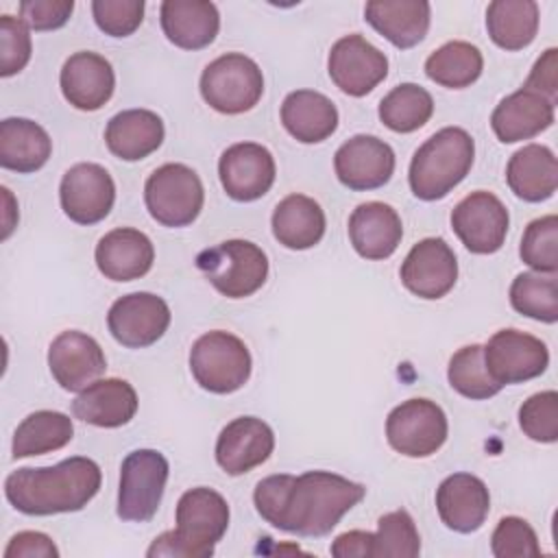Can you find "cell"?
Instances as JSON below:
<instances>
[{"label": "cell", "mask_w": 558, "mask_h": 558, "mask_svg": "<svg viewBox=\"0 0 558 558\" xmlns=\"http://www.w3.org/2000/svg\"><path fill=\"white\" fill-rule=\"evenodd\" d=\"M556 68H558V50L547 48L534 63L527 81L523 83L525 89L538 92L551 102L558 100V83H556Z\"/></svg>", "instance_id": "obj_48"}, {"label": "cell", "mask_w": 558, "mask_h": 558, "mask_svg": "<svg viewBox=\"0 0 558 558\" xmlns=\"http://www.w3.org/2000/svg\"><path fill=\"white\" fill-rule=\"evenodd\" d=\"M159 20L166 39L183 50L207 48L220 31L218 7L207 0H166Z\"/></svg>", "instance_id": "obj_27"}, {"label": "cell", "mask_w": 558, "mask_h": 558, "mask_svg": "<svg viewBox=\"0 0 558 558\" xmlns=\"http://www.w3.org/2000/svg\"><path fill=\"white\" fill-rule=\"evenodd\" d=\"M281 124L301 144H318L338 129V109L320 92L296 89L281 102Z\"/></svg>", "instance_id": "obj_31"}, {"label": "cell", "mask_w": 558, "mask_h": 558, "mask_svg": "<svg viewBox=\"0 0 558 558\" xmlns=\"http://www.w3.org/2000/svg\"><path fill=\"white\" fill-rule=\"evenodd\" d=\"M144 203L153 220L179 229L192 225L205 203L201 177L185 163H163L144 183Z\"/></svg>", "instance_id": "obj_8"}, {"label": "cell", "mask_w": 558, "mask_h": 558, "mask_svg": "<svg viewBox=\"0 0 558 558\" xmlns=\"http://www.w3.org/2000/svg\"><path fill=\"white\" fill-rule=\"evenodd\" d=\"M447 434V414L429 399H408L392 408L386 418V440L405 458L436 453L445 445Z\"/></svg>", "instance_id": "obj_10"}, {"label": "cell", "mask_w": 558, "mask_h": 558, "mask_svg": "<svg viewBox=\"0 0 558 558\" xmlns=\"http://www.w3.org/2000/svg\"><path fill=\"white\" fill-rule=\"evenodd\" d=\"M364 495L366 488L349 477L331 471H305L259 480L253 501L259 517L272 527L316 538L329 534Z\"/></svg>", "instance_id": "obj_1"}, {"label": "cell", "mask_w": 558, "mask_h": 558, "mask_svg": "<svg viewBox=\"0 0 558 558\" xmlns=\"http://www.w3.org/2000/svg\"><path fill=\"white\" fill-rule=\"evenodd\" d=\"M349 240L364 259H388L403 238V225L395 207L381 201L357 205L349 216Z\"/></svg>", "instance_id": "obj_25"}, {"label": "cell", "mask_w": 558, "mask_h": 558, "mask_svg": "<svg viewBox=\"0 0 558 558\" xmlns=\"http://www.w3.org/2000/svg\"><path fill=\"white\" fill-rule=\"evenodd\" d=\"M144 7V0H94L92 15L105 35L129 37L140 28Z\"/></svg>", "instance_id": "obj_45"}, {"label": "cell", "mask_w": 558, "mask_h": 558, "mask_svg": "<svg viewBox=\"0 0 558 558\" xmlns=\"http://www.w3.org/2000/svg\"><path fill=\"white\" fill-rule=\"evenodd\" d=\"M20 20L33 31H57L61 28L72 11V0H24L17 7Z\"/></svg>", "instance_id": "obj_46"}, {"label": "cell", "mask_w": 558, "mask_h": 558, "mask_svg": "<svg viewBox=\"0 0 558 558\" xmlns=\"http://www.w3.org/2000/svg\"><path fill=\"white\" fill-rule=\"evenodd\" d=\"M218 177L229 198L238 203H253L262 198L275 183V157L257 142L231 144L220 155Z\"/></svg>", "instance_id": "obj_17"}, {"label": "cell", "mask_w": 558, "mask_h": 558, "mask_svg": "<svg viewBox=\"0 0 558 558\" xmlns=\"http://www.w3.org/2000/svg\"><path fill=\"white\" fill-rule=\"evenodd\" d=\"M48 368L63 390L81 392L100 379L107 371V357L96 338L78 329H68L50 342Z\"/></svg>", "instance_id": "obj_19"}, {"label": "cell", "mask_w": 558, "mask_h": 558, "mask_svg": "<svg viewBox=\"0 0 558 558\" xmlns=\"http://www.w3.org/2000/svg\"><path fill=\"white\" fill-rule=\"evenodd\" d=\"M475 142L462 126H445L429 135L412 155L408 183L416 198L440 201L473 168Z\"/></svg>", "instance_id": "obj_4"}, {"label": "cell", "mask_w": 558, "mask_h": 558, "mask_svg": "<svg viewBox=\"0 0 558 558\" xmlns=\"http://www.w3.org/2000/svg\"><path fill=\"white\" fill-rule=\"evenodd\" d=\"M331 556L336 558H373V534L364 530H351L333 538Z\"/></svg>", "instance_id": "obj_49"}, {"label": "cell", "mask_w": 558, "mask_h": 558, "mask_svg": "<svg viewBox=\"0 0 558 558\" xmlns=\"http://www.w3.org/2000/svg\"><path fill=\"white\" fill-rule=\"evenodd\" d=\"M33 54L28 26L13 15H0V76L9 78L22 72Z\"/></svg>", "instance_id": "obj_44"}, {"label": "cell", "mask_w": 558, "mask_h": 558, "mask_svg": "<svg viewBox=\"0 0 558 558\" xmlns=\"http://www.w3.org/2000/svg\"><path fill=\"white\" fill-rule=\"evenodd\" d=\"M519 255L536 272H558V216L547 214L532 220L521 238Z\"/></svg>", "instance_id": "obj_41"}, {"label": "cell", "mask_w": 558, "mask_h": 558, "mask_svg": "<svg viewBox=\"0 0 558 558\" xmlns=\"http://www.w3.org/2000/svg\"><path fill=\"white\" fill-rule=\"evenodd\" d=\"M198 89L214 111L238 116L251 111L259 102L264 94V74L251 57L227 52L205 65Z\"/></svg>", "instance_id": "obj_7"}, {"label": "cell", "mask_w": 558, "mask_h": 558, "mask_svg": "<svg viewBox=\"0 0 558 558\" xmlns=\"http://www.w3.org/2000/svg\"><path fill=\"white\" fill-rule=\"evenodd\" d=\"M401 283L418 299L436 301L449 294L458 281V259L442 238H423L405 255Z\"/></svg>", "instance_id": "obj_16"}, {"label": "cell", "mask_w": 558, "mask_h": 558, "mask_svg": "<svg viewBox=\"0 0 558 558\" xmlns=\"http://www.w3.org/2000/svg\"><path fill=\"white\" fill-rule=\"evenodd\" d=\"M74 436V423L68 414L57 410L31 412L13 434L11 456L15 460L44 456L63 449Z\"/></svg>", "instance_id": "obj_35"}, {"label": "cell", "mask_w": 558, "mask_h": 558, "mask_svg": "<svg viewBox=\"0 0 558 558\" xmlns=\"http://www.w3.org/2000/svg\"><path fill=\"white\" fill-rule=\"evenodd\" d=\"M538 4L534 0H495L486 9V31L501 50H523L538 33Z\"/></svg>", "instance_id": "obj_34"}, {"label": "cell", "mask_w": 558, "mask_h": 558, "mask_svg": "<svg viewBox=\"0 0 558 558\" xmlns=\"http://www.w3.org/2000/svg\"><path fill=\"white\" fill-rule=\"evenodd\" d=\"M100 466L85 456L52 466H22L7 475L4 497L22 514L50 517L83 510L100 490Z\"/></svg>", "instance_id": "obj_2"}, {"label": "cell", "mask_w": 558, "mask_h": 558, "mask_svg": "<svg viewBox=\"0 0 558 558\" xmlns=\"http://www.w3.org/2000/svg\"><path fill=\"white\" fill-rule=\"evenodd\" d=\"M196 268L227 299H246L268 279V257L248 240H225L201 251Z\"/></svg>", "instance_id": "obj_5"}, {"label": "cell", "mask_w": 558, "mask_h": 558, "mask_svg": "<svg viewBox=\"0 0 558 558\" xmlns=\"http://www.w3.org/2000/svg\"><path fill=\"white\" fill-rule=\"evenodd\" d=\"M484 364L493 381L504 388L543 375L549 366V351L547 344L532 333L499 329L484 344Z\"/></svg>", "instance_id": "obj_11"}, {"label": "cell", "mask_w": 558, "mask_h": 558, "mask_svg": "<svg viewBox=\"0 0 558 558\" xmlns=\"http://www.w3.org/2000/svg\"><path fill=\"white\" fill-rule=\"evenodd\" d=\"M510 305L514 312L554 325L558 320L556 272H521L510 283Z\"/></svg>", "instance_id": "obj_38"}, {"label": "cell", "mask_w": 558, "mask_h": 558, "mask_svg": "<svg viewBox=\"0 0 558 558\" xmlns=\"http://www.w3.org/2000/svg\"><path fill=\"white\" fill-rule=\"evenodd\" d=\"M447 379L458 395L473 401L490 399L501 390V386L493 381V377L486 371L482 344H466L458 349L449 360Z\"/></svg>", "instance_id": "obj_39"}, {"label": "cell", "mask_w": 558, "mask_h": 558, "mask_svg": "<svg viewBox=\"0 0 558 558\" xmlns=\"http://www.w3.org/2000/svg\"><path fill=\"white\" fill-rule=\"evenodd\" d=\"M275 449V432L257 416L229 421L216 438V462L227 475H244L264 464Z\"/></svg>", "instance_id": "obj_20"}, {"label": "cell", "mask_w": 558, "mask_h": 558, "mask_svg": "<svg viewBox=\"0 0 558 558\" xmlns=\"http://www.w3.org/2000/svg\"><path fill=\"white\" fill-rule=\"evenodd\" d=\"M94 259L107 279L133 281L153 268L155 246L144 231L133 227H118L98 240Z\"/></svg>", "instance_id": "obj_24"}, {"label": "cell", "mask_w": 558, "mask_h": 558, "mask_svg": "<svg viewBox=\"0 0 558 558\" xmlns=\"http://www.w3.org/2000/svg\"><path fill=\"white\" fill-rule=\"evenodd\" d=\"M2 192V196H4V229H2V240H7L9 235H11V231L15 229V220H17V211L11 207V203H13V196H11V192H9V187H2L0 190Z\"/></svg>", "instance_id": "obj_50"}, {"label": "cell", "mask_w": 558, "mask_h": 558, "mask_svg": "<svg viewBox=\"0 0 558 558\" xmlns=\"http://www.w3.org/2000/svg\"><path fill=\"white\" fill-rule=\"evenodd\" d=\"M556 102L532 89H517L493 109L490 126L499 142L514 144L532 140L554 124Z\"/></svg>", "instance_id": "obj_23"}, {"label": "cell", "mask_w": 558, "mask_h": 558, "mask_svg": "<svg viewBox=\"0 0 558 558\" xmlns=\"http://www.w3.org/2000/svg\"><path fill=\"white\" fill-rule=\"evenodd\" d=\"M251 351L231 331L214 329L194 340L190 349V371L196 384L214 395H231L251 377Z\"/></svg>", "instance_id": "obj_6"}, {"label": "cell", "mask_w": 558, "mask_h": 558, "mask_svg": "<svg viewBox=\"0 0 558 558\" xmlns=\"http://www.w3.org/2000/svg\"><path fill=\"white\" fill-rule=\"evenodd\" d=\"M338 181L353 190L366 192L384 187L395 172V150L375 135H353L333 155Z\"/></svg>", "instance_id": "obj_18"}, {"label": "cell", "mask_w": 558, "mask_h": 558, "mask_svg": "<svg viewBox=\"0 0 558 558\" xmlns=\"http://www.w3.org/2000/svg\"><path fill=\"white\" fill-rule=\"evenodd\" d=\"M177 527L159 534L146 549L148 558H207L229 527L227 499L207 486L185 490L177 501Z\"/></svg>", "instance_id": "obj_3"}, {"label": "cell", "mask_w": 558, "mask_h": 558, "mask_svg": "<svg viewBox=\"0 0 558 558\" xmlns=\"http://www.w3.org/2000/svg\"><path fill=\"white\" fill-rule=\"evenodd\" d=\"M510 216L493 192L477 190L466 194L451 211V229L466 251L475 255L497 253L508 235Z\"/></svg>", "instance_id": "obj_12"}, {"label": "cell", "mask_w": 558, "mask_h": 558, "mask_svg": "<svg viewBox=\"0 0 558 558\" xmlns=\"http://www.w3.org/2000/svg\"><path fill=\"white\" fill-rule=\"evenodd\" d=\"M168 303L153 292H131L111 303L107 327L116 342L126 349L155 344L170 327Z\"/></svg>", "instance_id": "obj_15"}, {"label": "cell", "mask_w": 558, "mask_h": 558, "mask_svg": "<svg viewBox=\"0 0 558 558\" xmlns=\"http://www.w3.org/2000/svg\"><path fill=\"white\" fill-rule=\"evenodd\" d=\"M490 551L497 558L538 556L541 545L534 527L521 517H504L490 536Z\"/></svg>", "instance_id": "obj_43"}, {"label": "cell", "mask_w": 558, "mask_h": 558, "mask_svg": "<svg viewBox=\"0 0 558 558\" xmlns=\"http://www.w3.org/2000/svg\"><path fill=\"white\" fill-rule=\"evenodd\" d=\"M170 464L157 449H135L120 464L116 512L122 521L146 523L157 514Z\"/></svg>", "instance_id": "obj_9"}, {"label": "cell", "mask_w": 558, "mask_h": 558, "mask_svg": "<svg viewBox=\"0 0 558 558\" xmlns=\"http://www.w3.org/2000/svg\"><path fill=\"white\" fill-rule=\"evenodd\" d=\"M59 203L72 222L96 225L109 216L116 203V183L100 163H74L61 177Z\"/></svg>", "instance_id": "obj_14"}, {"label": "cell", "mask_w": 558, "mask_h": 558, "mask_svg": "<svg viewBox=\"0 0 558 558\" xmlns=\"http://www.w3.org/2000/svg\"><path fill=\"white\" fill-rule=\"evenodd\" d=\"M421 554V536L408 510H392L377 521L373 558H414Z\"/></svg>", "instance_id": "obj_40"}, {"label": "cell", "mask_w": 558, "mask_h": 558, "mask_svg": "<svg viewBox=\"0 0 558 558\" xmlns=\"http://www.w3.org/2000/svg\"><path fill=\"white\" fill-rule=\"evenodd\" d=\"M275 240L290 251H307L325 235V211L305 194H288L281 198L270 218Z\"/></svg>", "instance_id": "obj_32"}, {"label": "cell", "mask_w": 558, "mask_h": 558, "mask_svg": "<svg viewBox=\"0 0 558 558\" xmlns=\"http://www.w3.org/2000/svg\"><path fill=\"white\" fill-rule=\"evenodd\" d=\"M52 155L48 131L28 118H4L0 122V166L20 174L37 172Z\"/></svg>", "instance_id": "obj_33"}, {"label": "cell", "mask_w": 558, "mask_h": 558, "mask_svg": "<svg viewBox=\"0 0 558 558\" xmlns=\"http://www.w3.org/2000/svg\"><path fill=\"white\" fill-rule=\"evenodd\" d=\"M519 427L534 442L558 440V395L543 390L527 397L519 408Z\"/></svg>", "instance_id": "obj_42"}, {"label": "cell", "mask_w": 558, "mask_h": 558, "mask_svg": "<svg viewBox=\"0 0 558 558\" xmlns=\"http://www.w3.org/2000/svg\"><path fill=\"white\" fill-rule=\"evenodd\" d=\"M137 403V392L126 379L107 377L96 379L78 392L72 401V414L94 427L113 429L126 425L135 416Z\"/></svg>", "instance_id": "obj_26"}, {"label": "cell", "mask_w": 558, "mask_h": 558, "mask_svg": "<svg viewBox=\"0 0 558 558\" xmlns=\"http://www.w3.org/2000/svg\"><path fill=\"white\" fill-rule=\"evenodd\" d=\"M163 135V120L150 109H124L105 126V144L122 161H140L153 155L161 146Z\"/></svg>", "instance_id": "obj_29"}, {"label": "cell", "mask_w": 558, "mask_h": 558, "mask_svg": "<svg viewBox=\"0 0 558 558\" xmlns=\"http://www.w3.org/2000/svg\"><path fill=\"white\" fill-rule=\"evenodd\" d=\"M506 181L510 192L525 203H543L558 187V161L549 146L527 144L519 148L508 166Z\"/></svg>", "instance_id": "obj_30"}, {"label": "cell", "mask_w": 558, "mask_h": 558, "mask_svg": "<svg viewBox=\"0 0 558 558\" xmlns=\"http://www.w3.org/2000/svg\"><path fill=\"white\" fill-rule=\"evenodd\" d=\"M59 85L63 98L78 111H98L116 89V72L111 63L92 50L70 54L61 68Z\"/></svg>", "instance_id": "obj_21"}, {"label": "cell", "mask_w": 558, "mask_h": 558, "mask_svg": "<svg viewBox=\"0 0 558 558\" xmlns=\"http://www.w3.org/2000/svg\"><path fill=\"white\" fill-rule=\"evenodd\" d=\"M377 113L390 131L414 133L429 122L434 113V98L416 83H401L381 98Z\"/></svg>", "instance_id": "obj_37"}, {"label": "cell", "mask_w": 558, "mask_h": 558, "mask_svg": "<svg viewBox=\"0 0 558 558\" xmlns=\"http://www.w3.org/2000/svg\"><path fill=\"white\" fill-rule=\"evenodd\" d=\"M59 549L44 532H17L4 547V558H57Z\"/></svg>", "instance_id": "obj_47"}, {"label": "cell", "mask_w": 558, "mask_h": 558, "mask_svg": "<svg viewBox=\"0 0 558 558\" xmlns=\"http://www.w3.org/2000/svg\"><path fill=\"white\" fill-rule=\"evenodd\" d=\"M364 20L395 48L405 50L425 39L432 7L425 0H371L364 7Z\"/></svg>", "instance_id": "obj_28"}, {"label": "cell", "mask_w": 558, "mask_h": 558, "mask_svg": "<svg viewBox=\"0 0 558 558\" xmlns=\"http://www.w3.org/2000/svg\"><path fill=\"white\" fill-rule=\"evenodd\" d=\"M484 70V57L469 41H447L425 59V74L440 87L462 89L473 85Z\"/></svg>", "instance_id": "obj_36"}, {"label": "cell", "mask_w": 558, "mask_h": 558, "mask_svg": "<svg viewBox=\"0 0 558 558\" xmlns=\"http://www.w3.org/2000/svg\"><path fill=\"white\" fill-rule=\"evenodd\" d=\"M436 510L449 530L471 534L477 532L488 517L490 493L477 475L453 473L436 488Z\"/></svg>", "instance_id": "obj_22"}, {"label": "cell", "mask_w": 558, "mask_h": 558, "mask_svg": "<svg viewBox=\"0 0 558 558\" xmlns=\"http://www.w3.org/2000/svg\"><path fill=\"white\" fill-rule=\"evenodd\" d=\"M327 72L342 94L362 98L388 76V59L360 33H351L331 46Z\"/></svg>", "instance_id": "obj_13"}]
</instances>
